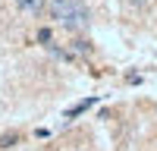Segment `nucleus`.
<instances>
[{
	"mask_svg": "<svg viewBox=\"0 0 157 151\" xmlns=\"http://www.w3.org/2000/svg\"><path fill=\"white\" fill-rule=\"evenodd\" d=\"M16 138H19V135H16V132H6V135H3V138H0V148H10V145H13V142H16Z\"/></svg>",
	"mask_w": 157,
	"mask_h": 151,
	"instance_id": "39448f33",
	"label": "nucleus"
},
{
	"mask_svg": "<svg viewBox=\"0 0 157 151\" xmlns=\"http://www.w3.org/2000/svg\"><path fill=\"white\" fill-rule=\"evenodd\" d=\"M148 3V0H132V6H145Z\"/></svg>",
	"mask_w": 157,
	"mask_h": 151,
	"instance_id": "0eeeda50",
	"label": "nucleus"
},
{
	"mask_svg": "<svg viewBox=\"0 0 157 151\" xmlns=\"http://www.w3.org/2000/svg\"><path fill=\"white\" fill-rule=\"evenodd\" d=\"M38 41H44V44H50V29H41V32H38Z\"/></svg>",
	"mask_w": 157,
	"mask_h": 151,
	"instance_id": "423d86ee",
	"label": "nucleus"
},
{
	"mask_svg": "<svg viewBox=\"0 0 157 151\" xmlns=\"http://www.w3.org/2000/svg\"><path fill=\"white\" fill-rule=\"evenodd\" d=\"M47 13L57 25H63L72 35L85 32L91 25V10L85 0H47Z\"/></svg>",
	"mask_w": 157,
	"mask_h": 151,
	"instance_id": "f257e3e1",
	"label": "nucleus"
},
{
	"mask_svg": "<svg viewBox=\"0 0 157 151\" xmlns=\"http://www.w3.org/2000/svg\"><path fill=\"white\" fill-rule=\"evenodd\" d=\"M72 50H75V54H88V50H91V44L78 38V41H72Z\"/></svg>",
	"mask_w": 157,
	"mask_h": 151,
	"instance_id": "20e7f679",
	"label": "nucleus"
},
{
	"mask_svg": "<svg viewBox=\"0 0 157 151\" xmlns=\"http://www.w3.org/2000/svg\"><path fill=\"white\" fill-rule=\"evenodd\" d=\"M91 104H94V98H85V101H82V104H75L72 110H66V120H75V117H78V113H85V110H88Z\"/></svg>",
	"mask_w": 157,
	"mask_h": 151,
	"instance_id": "7ed1b4c3",
	"label": "nucleus"
},
{
	"mask_svg": "<svg viewBox=\"0 0 157 151\" xmlns=\"http://www.w3.org/2000/svg\"><path fill=\"white\" fill-rule=\"evenodd\" d=\"M16 10L32 13V16H41V13L47 10V0H16Z\"/></svg>",
	"mask_w": 157,
	"mask_h": 151,
	"instance_id": "f03ea898",
	"label": "nucleus"
}]
</instances>
